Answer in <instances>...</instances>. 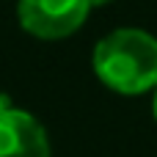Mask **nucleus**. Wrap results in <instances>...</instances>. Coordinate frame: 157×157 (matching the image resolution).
Masks as SVG:
<instances>
[{"instance_id": "39448f33", "label": "nucleus", "mask_w": 157, "mask_h": 157, "mask_svg": "<svg viewBox=\"0 0 157 157\" xmlns=\"http://www.w3.org/2000/svg\"><path fill=\"white\" fill-rule=\"evenodd\" d=\"M91 3V8H97V6H105V3H110V0H88Z\"/></svg>"}, {"instance_id": "f03ea898", "label": "nucleus", "mask_w": 157, "mask_h": 157, "mask_svg": "<svg viewBox=\"0 0 157 157\" xmlns=\"http://www.w3.org/2000/svg\"><path fill=\"white\" fill-rule=\"evenodd\" d=\"M88 11H91L88 0H19L17 3V19L22 30L47 41L72 36L86 22Z\"/></svg>"}, {"instance_id": "f257e3e1", "label": "nucleus", "mask_w": 157, "mask_h": 157, "mask_svg": "<svg viewBox=\"0 0 157 157\" xmlns=\"http://www.w3.org/2000/svg\"><path fill=\"white\" fill-rule=\"evenodd\" d=\"M94 72L116 94L135 97L157 88V39L141 28H119L94 47Z\"/></svg>"}, {"instance_id": "20e7f679", "label": "nucleus", "mask_w": 157, "mask_h": 157, "mask_svg": "<svg viewBox=\"0 0 157 157\" xmlns=\"http://www.w3.org/2000/svg\"><path fill=\"white\" fill-rule=\"evenodd\" d=\"M152 116H155V121H157V88H155V94H152Z\"/></svg>"}, {"instance_id": "7ed1b4c3", "label": "nucleus", "mask_w": 157, "mask_h": 157, "mask_svg": "<svg viewBox=\"0 0 157 157\" xmlns=\"http://www.w3.org/2000/svg\"><path fill=\"white\" fill-rule=\"evenodd\" d=\"M0 157H50L41 121L28 110L0 105Z\"/></svg>"}]
</instances>
